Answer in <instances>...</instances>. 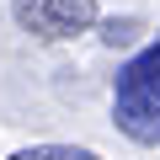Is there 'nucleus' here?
<instances>
[{"label":"nucleus","mask_w":160,"mask_h":160,"mask_svg":"<svg viewBox=\"0 0 160 160\" xmlns=\"http://www.w3.org/2000/svg\"><path fill=\"white\" fill-rule=\"evenodd\" d=\"M112 118L133 144H160V38L118 69Z\"/></svg>","instance_id":"f257e3e1"},{"label":"nucleus","mask_w":160,"mask_h":160,"mask_svg":"<svg viewBox=\"0 0 160 160\" xmlns=\"http://www.w3.org/2000/svg\"><path fill=\"white\" fill-rule=\"evenodd\" d=\"M11 16L22 32L43 38V43H64L96 22V0H11Z\"/></svg>","instance_id":"f03ea898"},{"label":"nucleus","mask_w":160,"mask_h":160,"mask_svg":"<svg viewBox=\"0 0 160 160\" xmlns=\"http://www.w3.org/2000/svg\"><path fill=\"white\" fill-rule=\"evenodd\" d=\"M6 160H102L96 149H80V144H32V149H16Z\"/></svg>","instance_id":"7ed1b4c3"},{"label":"nucleus","mask_w":160,"mask_h":160,"mask_svg":"<svg viewBox=\"0 0 160 160\" xmlns=\"http://www.w3.org/2000/svg\"><path fill=\"white\" fill-rule=\"evenodd\" d=\"M102 38L107 43H128L133 38V22H102Z\"/></svg>","instance_id":"20e7f679"}]
</instances>
